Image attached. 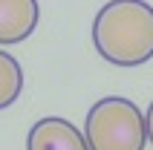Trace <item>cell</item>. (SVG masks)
Wrapping results in <instances>:
<instances>
[{"mask_svg": "<svg viewBox=\"0 0 153 150\" xmlns=\"http://www.w3.org/2000/svg\"><path fill=\"white\" fill-rule=\"evenodd\" d=\"M95 52L113 67H142L153 58V6L145 0H110L93 20Z\"/></svg>", "mask_w": 153, "mask_h": 150, "instance_id": "obj_1", "label": "cell"}, {"mask_svg": "<svg viewBox=\"0 0 153 150\" xmlns=\"http://www.w3.org/2000/svg\"><path fill=\"white\" fill-rule=\"evenodd\" d=\"M84 139L90 150H145L147 124L142 110L130 98L107 95L90 107L84 121Z\"/></svg>", "mask_w": 153, "mask_h": 150, "instance_id": "obj_2", "label": "cell"}, {"mask_svg": "<svg viewBox=\"0 0 153 150\" xmlns=\"http://www.w3.org/2000/svg\"><path fill=\"white\" fill-rule=\"evenodd\" d=\"M26 150H90L84 133L61 116H46L35 121L26 136Z\"/></svg>", "mask_w": 153, "mask_h": 150, "instance_id": "obj_3", "label": "cell"}, {"mask_svg": "<svg viewBox=\"0 0 153 150\" xmlns=\"http://www.w3.org/2000/svg\"><path fill=\"white\" fill-rule=\"evenodd\" d=\"M41 17L38 0H0V46L23 43Z\"/></svg>", "mask_w": 153, "mask_h": 150, "instance_id": "obj_4", "label": "cell"}, {"mask_svg": "<svg viewBox=\"0 0 153 150\" xmlns=\"http://www.w3.org/2000/svg\"><path fill=\"white\" fill-rule=\"evenodd\" d=\"M23 92V69L15 55L0 49V110L12 107Z\"/></svg>", "mask_w": 153, "mask_h": 150, "instance_id": "obj_5", "label": "cell"}, {"mask_svg": "<svg viewBox=\"0 0 153 150\" xmlns=\"http://www.w3.org/2000/svg\"><path fill=\"white\" fill-rule=\"evenodd\" d=\"M145 124H147V142L153 144V101H150V107H147V116H145Z\"/></svg>", "mask_w": 153, "mask_h": 150, "instance_id": "obj_6", "label": "cell"}]
</instances>
